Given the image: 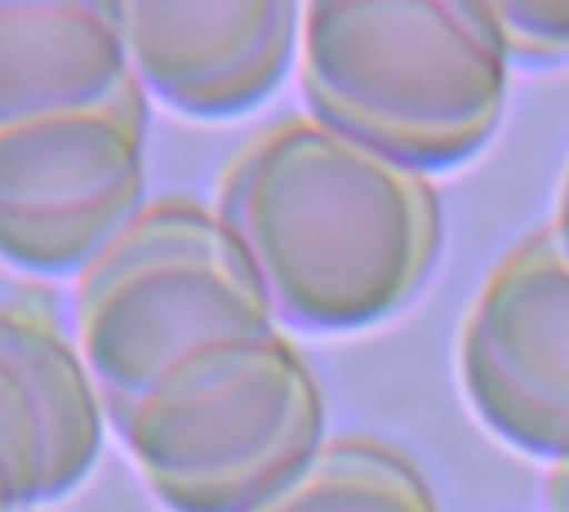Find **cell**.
Wrapping results in <instances>:
<instances>
[{"label":"cell","mask_w":569,"mask_h":512,"mask_svg":"<svg viewBox=\"0 0 569 512\" xmlns=\"http://www.w3.org/2000/svg\"><path fill=\"white\" fill-rule=\"evenodd\" d=\"M546 505H549V512H569V462H559L549 469Z\"/></svg>","instance_id":"obj_12"},{"label":"cell","mask_w":569,"mask_h":512,"mask_svg":"<svg viewBox=\"0 0 569 512\" xmlns=\"http://www.w3.org/2000/svg\"><path fill=\"white\" fill-rule=\"evenodd\" d=\"M0 512H24L21 499H18V489H14V479H11L4 462H0Z\"/></svg>","instance_id":"obj_13"},{"label":"cell","mask_w":569,"mask_h":512,"mask_svg":"<svg viewBox=\"0 0 569 512\" xmlns=\"http://www.w3.org/2000/svg\"><path fill=\"white\" fill-rule=\"evenodd\" d=\"M306 8L292 0H138L118 4L131 74L148 98L198 121L268 101L292 71Z\"/></svg>","instance_id":"obj_7"},{"label":"cell","mask_w":569,"mask_h":512,"mask_svg":"<svg viewBox=\"0 0 569 512\" xmlns=\"http://www.w3.org/2000/svg\"><path fill=\"white\" fill-rule=\"evenodd\" d=\"M459 382L509 449L569 462V251L549 224L482 282L459 335Z\"/></svg>","instance_id":"obj_6"},{"label":"cell","mask_w":569,"mask_h":512,"mask_svg":"<svg viewBox=\"0 0 569 512\" xmlns=\"http://www.w3.org/2000/svg\"><path fill=\"white\" fill-rule=\"evenodd\" d=\"M148 94L0 128V262L81 275L138 221L148 184Z\"/></svg>","instance_id":"obj_5"},{"label":"cell","mask_w":569,"mask_h":512,"mask_svg":"<svg viewBox=\"0 0 569 512\" xmlns=\"http://www.w3.org/2000/svg\"><path fill=\"white\" fill-rule=\"evenodd\" d=\"M278 332L214 208L181 198L148 204L74 285V345L111 429L191 355Z\"/></svg>","instance_id":"obj_4"},{"label":"cell","mask_w":569,"mask_h":512,"mask_svg":"<svg viewBox=\"0 0 569 512\" xmlns=\"http://www.w3.org/2000/svg\"><path fill=\"white\" fill-rule=\"evenodd\" d=\"M486 8L512 64L542 68L569 61V4L562 0H502Z\"/></svg>","instance_id":"obj_11"},{"label":"cell","mask_w":569,"mask_h":512,"mask_svg":"<svg viewBox=\"0 0 569 512\" xmlns=\"http://www.w3.org/2000/svg\"><path fill=\"white\" fill-rule=\"evenodd\" d=\"M562 191H569V171H566V181H562Z\"/></svg>","instance_id":"obj_15"},{"label":"cell","mask_w":569,"mask_h":512,"mask_svg":"<svg viewBox=\"0 0 569 512\" xmlns=\"http://www.w3.org/2000/svg\"><path fill=\"white\" fill-rule=\"evenodd\" d=\"M509 64L486 4L349 0L302 14L309 114L426 178L492 141Z\"/></svg>","instance_id":"obj_2"},{"label":"cell","mask_w":569,"mask_h":512,"mask_svg":"<svg viewBox=\"0 0 569 512\" xmlns=\"http://www.w3.org/2000/svg\"><path fill=\"white\" fill-rule=\"evenodd\" d=\"M549 228L556 231V238L569 251V191H559V204H556V214H552Z\"/></svg>","instance_id":"obj_14"},{"label":"cell","mask_w":569,"mask_h":512,"mask_svg":"<svg viewBox=\"0 0 569 512\" xmlns=\"http://www.w3.org/2000/svg\"><path fill=\"white\" fill-rule=\"evenodd\" d=\"M254 512H442L409 455L376 439H336Z\"/></svg>","instance_id":"obj_10"},{"label":"cell","mask_w":569,"mask_h":512,"mask_svg":"<svg viewBox=\"0 0 569 512\" xmlns=\"http://www.w3.org/2000/svg\"><path fill=\"white\" fill-rule=\"evenodd\" d=\"M114 435L168 512H254L326 449V395L278 332L191 355Z\"/></svg>","instance_id":"obj_3"},{"label":"cell","mask_w":569,"mask_h":512,"mask_svg":"<svg viewBox=\"0 0 569 512\" xmlns=\"http://www.w3.org/2000/svg\"><path fill=\"white\" fill-rule=\"evenodd\" d=\"M214 214L278 329L312 335L362 332L402 312L442 248L432 181L312 114L264 128L231 158Z\"/></svg>","instance_id":"obj_1"},{"label":"cell","mask_w":569,"mask_h":512,"mask_svg":"<svg viewBox=\"0 0 569 512\" xmlns=\"http://www.w3.org/2000/svg\"><path fill=\"white\" fill-rule=\"evenodd\" d=\"M104 425L98 385L64 329L38 309L0 302V462L24 512L91 475Z\"/></svg>","instance_id":"obj_8"},{"label":"cell","mask_w":569,"mask_h":512,"mask_svg":"<svg viewBox=\"0 0 569 512\" xmlns=\"http://www.w3.org/2000/svg\"><path fill=\"white\" fill-rule=\"evenodd\" d=\"M134 81L118 4H0V128L104 104Z\"/></svg>","instance_id":"obj_9"}]
</instances>
